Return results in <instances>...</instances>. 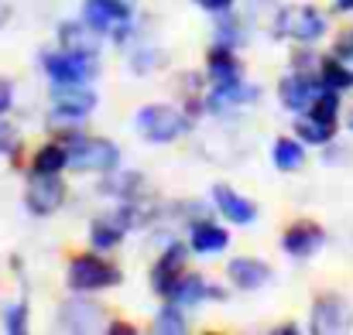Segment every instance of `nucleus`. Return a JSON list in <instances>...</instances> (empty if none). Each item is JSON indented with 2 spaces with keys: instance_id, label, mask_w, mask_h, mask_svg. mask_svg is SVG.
Returning <instances> with one entry per match:
<instances>
[{
  "instance_id": "obj_10",
  "label": "nucleus",
  "mask_w": 353,
  "mask_h": 335,
  "mask_svg": "<svg viewBox=\"0 0 353 335\" xmlns=\"http://www.w3.org/2000/svg\"><path fill=\"white\" fill-rule=\"evenodd\" d=\"M55 113H62V116H72V120H79V116H90V113L97 110V93H90L86 86H55Z\"/></svg>"
},
{
  "instance_id": "obj_9",
  "label": "nucleus",
  "mask_w": 353,
  "mask_h": 335,
  "mask_svg": "<svg viewBox=\"0 0 353 335\" xmlns=\"http://www.w3.org/2000/svg\"><path fill=\"white\" fill-rule=\"evenodd\" d=\"M323 79H312V76H288L281 83V103L295 113H309V107L319 100L323 93Z\"/></svg>"
},
{
  "instance_id": "obj_5",
  "label": "nucleus",
  "mask_w": 353,
  "mask_h": 335,
  "mask_svg": "<svg viewBox=\"0 0 353 335\" xmlns=\"http://www.w3.org/2000/svg\"><path fill=\"white\" fill-rule=\"evenodd\" d=\"M117 281L120 274L100 257H76L69 263V288L72 291H100V288H110Z\"/></svg>"
},
{
  "instance_id": "obj_25",
  "label": "nucleus",
  "mask_w": 353,
  "mask_h": 335,
  "mask_svg": "<svg viewBox=\"0 0 353 335\" xmlns=\"http://www.w3.org/2000/svg\"><path fill=\"white\" fill-rule=\"evenodd\" d=\"M309 113L319 116V120H326V123H336V113H340V96H336V89H323L319 100L309 107Z\"/></svg>"
},
{
  "instance_id": "obj_18",
  "label": "nucleus",
  "mask_w": 353,
  "mask_h": 335,
  "mask_svg": "<svg viewBox=\"0 0 353 335\" xmlns=\"http://www.w3.org/2000/svg\"><path fill=\"white\" fill-rule=\"evenodd\" d=\"M206 294H220V291H213L203 277H196V274H182L179 281H175V288H172V301H179V305H196V301H203Z\"/></svg>"
},
{
  "instance_id": "obj_31",
  "label": "nucleus",
  "mask_w": 353,
  "mask_h": 335,
  "mask_svg": "<svg viewBox=\"0 0 353 335\" xmlns=\"http://www.w3.org/2000/svg\"><path fill=\"white\" fill-rule=\"evenodd\" d=\"M110 332H123V335H130L134 329H127V325H120V322H117V325H110Z\"/></svg>"
},
{
  "instance_id": "obj_32",
  "label": "nucleus",
  "mask_w": 353,
  "mask_h": 335,
  "mask_svg": "<svg viewBox=\"0 0 353 335\" xmlns=\"http://www.w3.org/2000/svg\"><path fill=\"white\" fill-rule=\"evenodd\" d=\"M336 7L340 10H353V0H336Z\"/></svg>"
},
{
  "instance_id": "obj_29",
  "label": "nucleus",
  "mask_w": 353,
  "mask_h": 335,
  "mask_svg": "<svg viewBox=\"0 0 353 335\" xmlns=\"http://www.w3.org/2000/svg\"><path fill=\"white\" fill-rule=\"evenodd\" d=\"M10 103H14V86L10 79H0V116L10 110Z\"/></svg>"
},
{
  "instance_id": "obj_4",
  "label": "nucleus",
  "mask_w": 353,
  "mask_h": 335,
  "mask_svg": "<svg viewBox=\"0 0 353 335\" xmlns=\"http://www.w3.org/2000/svg\"><path fill=\"white\" fill-rule=\"evenodd\" d=\"M278 34L309 45V41H316V38L326 34V17H323L316 7H305V3L285 7V10L278 14Z\"/></svg>"
},
{
  "instance_id": "obj_11",
  "label": "nucleus",
  "mask_w": 353,
  "mask_h": 335,
  "mask_svg": "<svg viewBox=\"0 0 353 335\" xmlns=\"http://www.w3.org/2000/svg\"><path fill=\"white\" fill-rule=\"evenodd\" d=\"M323 243H326V233L316 223H295L285 233V239H281L288 257H312Z\"/></svg>"
},
{
  "instance_id": "obj_30",
  "label": "nucleus",
  "mask_w": 353,
  "mask_h": 335,
  "mask_svg": "<svg viewBox=\"0 0 353 335\" xmlns=\"http://www.w3.org/2000/svg\"><path fill=\"white\" fill-rule=\"evenodd\" d=\"M199 7H206V10H230V3L234 0H196Z\"/></svg>"
},
{
  "instance_id": "obj_17",
  "label": "nucleus",
  "mask_w": 353,
  "mask_h": 335,
  "mask_svg": "<svg viewBox=\"0 0 353 335\" xmlns=\"http://www.w3.org/2000/svg\"><path fill=\"white\" fill-rule=\"evenodd\" d=\"M210 76H213L216 86H236L240 83V65H236L234 52L227 45L210 52Z\"/></svg>"
},
{
  "instance_id": "obj_20",
  "label": "nucleus",
  "mask_w": 353,
  "mask_h": 335,
  "mask_svg": "<svg viewBox=\"0 0 353 335\" xmlns=\"http://www.w3.org/2000/svg\"><path fill=\"white\" fill-rule=\"evenodd\" d=\"M62 168H69V154H65V147H59V144L41 147V151L34 154V164H31L34 175H59Z\"/></svg>"
},
{
  "instance_id": "obj_6",
  "label": "nucleus",
  "mask_w": 353,
  "mask_h": 335,
  "mask_svg": "<svg viewBox=\"0 0 353 335\" xmlns=\"http://www.w3.org/2000/svg\"><path fill=\"white\" fill-rule=\"evenodd\" d=\"M65 202V185L59 175H34L28 182V195H24V206L31 216H52L59 206Z\"/></svg>"
},
{
  "instance_id": "obj_7",
  "label": "nucleus",
  "mask_w": 353,
  "mask_h": 335,
  "mask_svg": "<svg viewBox=\"0 0 353 335\" xmlns=\"http://www.w3.org/2000/svg\"><path fill=\"white\" fill-rule=\"evenodd\" d=\"M83 21L97 31H114L120 24H130V3L127 0H86Z\"/></svg>"
},
{
  "instance_id": "obj_3",
  "label": "nucleus",
  "mask_w": 353,
  "mask_h": 335,
  "mask_svg": "<svg viewBox=\"0 0 353 335\" xmlns=\"http://www.w3.org/2000/svg\"><path fill=\"white\" fill-rule=\"evenodd\" d=\"M45 72L55 86H86L97 76V62L90 55H76V52H52L45 55Z\"/></svg>"
},
{
  "instance_id": "obj_21",
  "label": "nucleus",
  "mask_w": 353,
  "mask_h": 335,
  "mask_svg": "<svg viewBox=\"0 0 353 335\" xmlns=\"http://www.w3.org/2000/svg\"><path fill=\"white\" fill-rule=\"evenodd\" d=\"M123 229H127V223L123 219H97L93 223V246L97 250H114V246H120V239H123Z\"/></svg>"
},
{
  "instance_id": "obj_24",
  "label": "nucleus",
  "mask_w": 353,
  "mask_h": 335,
  "mask_svg": "<svg viewBox=\"0 0 353 335\" xmlns=\"http://www.w3.org/2000/svg\"><path fill=\"white\" fill-rule=\"evenodd\" d=\"M319 79H323V86L326 89H350L353 86V72L350 69H343V62L340 58H330V62H323V72H319Z\"/></svg>"
},
{
  "instance_id": "obj_28",
  "label": "nucleus",
  "mask_w": 353,
  "mask_h": 335,
  "mask_svg": "<svg viewBox=\"0 0 353 335\" xmlns=\"http://www.w3.org/2000/svg\"><path fill=\"white\" fill-rule=\"evenodd\" d=\"M0 151H3V154H14V151H17V133H14L7 123H0Z\"/></svg>"
},
{
  "instance_id": "obj_33",
  "label": "nucleus",
  "mask_w": 353,
  "mask_h": 335,
  "mask_svg": "<svg viewBox=\"0 0 353 335\" xmlns=\"http://www.w3.org/2000/svg\"><path fill=\"white\" fill-rule=\"evenodd\" d=\"M350 130H353V116H350Z\"/></svg>"
},
{
  "instance_id": "obj_12",
  "label": "nucleus",
  "mask_w": 353,
  "mask_h": 335,
  "mask_svg": "<svg viewBox=\"0 0 353 335\" xmlns=\"http://www.w3.org/2000/svg\"><path fill=\"white\" fill-rule=\"evenodd\" d=\"M100 322H103V312L97 305H86V301H69L59 312V329L62 332H93Z\"/></svg>"
},
{
  "instance_id": "obj_19",
  "label": "nucleus",
  "mask_w": 353,
  "mask_h": 335,
  "mask_svg": "<svg viewBox=\"0 0 353 335\" xmlns=\"http://www.w3.org/2000/svg\"><path fill=\"white\" fill-rule=\"evenodd\" d=\"M227 243H230L227 229H220V226H213V223L192 226V239H189V246H192L196 253H220Z\"/></svg>"
},
{
  "instance_id": "obj_16",
  "label": "nucleus",
  "mask_w": 353,
  "mask_h": 335,
  "mask_svg": "<svg viewBox=\"0 0 353 335\" xmlns=\"http://www.w3.org/2000/svg\"><path fill=\"white\" fill-rule=\"evenodd\" d=\"M179 277H182V246H172V250L158 260L151 284H154V291H158V294H165V298H168Z\"/></svg>"
},
{
  "instance_id": "obj_15",
  "label": "nucleus",
  "mask_w": 353,
  "mask_h": 335,
  "mask_svg": "<svg viewBox=\"0 0 353 335\" xmlns=\"http://www.w3.org/2000/svg\"><path fill=\"white\" fill-rule=\"evenodd\" d=\"M227 274H230V281H234L240 291H257V288H261V284L271 277L268 263H261V260H250V257H236V260H230Z\"/></svg>"
},
{
  "instance_id": "obj_2",
  "label": "nucleus",
  "mask_w": 353,
  "mask_h": 335,
  "mask_svg": "<svg viewBox=\"0 0 353 335\" xmlns=\"http://www.w3.org/2000/svg\"><path fill=\"white\" fill-rule=\"evenodd\" d=\"M185 127H189V120L175 107H165V103H151V107H144L137 113V130L151 144H168L179 133H185Z\"/></svg>"
},
{
  "instance_id": "obj_23",
  "label": "nucleus",
  "mask_w": 353,
  "mask_h": 335,
  "mask_svg": "<svg viewBox=\"0 0 353 335\" xmlns=\"http://www.w3.org/2000/svg\"><path fill=\"white\" fill-rule=\"evenodd\" d=\"M271 158H274V168H281V171H299L302 168V161H305V154H302V147L295 144V140H278L274 147H271Z\"/></svg>"
},
{
  "instance_id": "obj_1",
  "label": "nucleus",
  "mask_w": 353,
  "mask_h": 335,
  "mask_svg": "<svg viewBox=\"0 0 353 335\" xmlns=\"http://www.w3.org/2000/svg\"><path fill=\"white\" fill-rule=\"evenodd\" d=\"M65 154L76 171H114L120 164V147L103 137H72Z\"/></svg>"
},
{
  "instance_id": "obj_14",
  "label": "nucleus",
  "mask_w": 353,
  "mask_h": 335,
  "mask_svg": "<svg viewBox=\"0 0 353 335\" xmlns=\"http://www.w3.org/2000/svg\"><path fill=\"white\" fill-rule=\"evenodd\" d=\"M213 202H216V209L230 219V223H254L257 219V206L250 202V199H240L234 188H227V185H216L213 188Z\"/></svg>"
},
{
  "instance_id": "obj_22",
  "label": "nucleus",
  "mask_w": 353,
  "mask_h": 335,
  "mask_svg": "<svg viewBox=\"0 0 353 335\" xmlns=\"http://www.w3.org/2000/svg\"><path fill=\"white\" fill-rule=\"evenodd\" d=\"M333 130H336V123H326V120H319L312 113H305L299 120V137L305 144H330L333 140Z\"/></svg>"
},
{
  "instance_id": "obj_13",
  "label": "nucleus",
  "mask_w": 353,
  "mask_h": 335,
  "mask_svg": "<svg viewBox=\"0 0 353 335\" xmlns=\"http://www.w3.org/2000/svg\"><path fill=\"white\" fill-rule=\"evenodd\" d=\"M59 41H62L65 52L90 55V58H97V52H100V31L90 28L86 21H83V24H65V28L59 31Z\"/></svg>"
},
{
  "instance_id": "obj_8",
  "label": "nucleus",
  "mask_w": 353,
  "mask_h": 335,
  "mask_svg": "<svg viewBox=\"0 0 353 335\" xmlns=\"http://www.w3.org/2000/svg\"><path fill=\"white\" fill-rule=\"evenodd\" d=\"M350 329V308L343 298H319L312 308V332L319 335H333V332H347Z\"/></svg>"
},
{
  "instance_id": "obj_27",
  "label": "nucleus",
  "mask_w": 353,
  "mask_h": 335,
  "mask_svg": "<svg viewBox=\"0 0 353 335\" xmlns=\"http://www.w3.org/2000/svg\"><path fill=\"white\" fill-rule=\"evenodd\" d=\"M3 322H7V332H24V325H28V308L24 305H14V308H7V315H3Z\"/></svg>"
},
{
  "instance_id": "obj_26",
  "label": "nucleus",
  "mask_w": 353,
  "mask_h": 335,
  "mask_svg": "<svg viewBox=\"0 0 353 335\" xmlns=\"http://www.w3.org/2000/svg\"><path fill=\"white\" fill-rule=\"evenodd\" d=\"M154 332H172V335H182L185 332V318L175 312V308H165L161 315H158V322H154Z\"/></svg>"
}]
</instances>
